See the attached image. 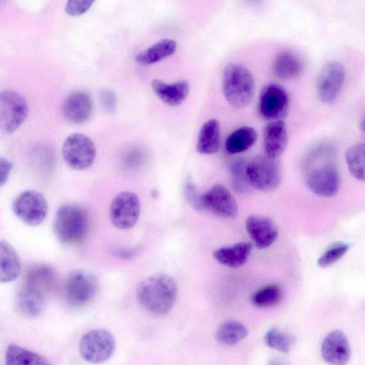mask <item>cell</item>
Here are the masks:
<instances>
[{"mask_svg": "<svg viewBox=\"0 0 365 365\" xmlns=\"http://www.w3.org/2000/svg\"><path fill=\"white\" fill-rule=\"evenodd\" d=\"M54 282V273L50 267L38 264L31 268L16 294L19 310L29 317L40 314L46 307Z\"/></svg>", "mask_w": 365, "mask_h": 365, "instance_id": "obj_1", "label": "cell"}, {"mask_svg": "<svg viewBox=\"0 0 365 365\" xmlns=\"http://www.w3.org/2000/svg\"><path fill=\"white\" fill-rule=\"evenodd\" d=\"M178 295L175 281L165 274H156L143 280L136 289L138 301L148 312L158 316L168 314Z\"/></svg>", "mask_w": 365, "mask_h": 365, "instance_id": "obj_2", "label": "cell"}, {"mask_svg": "<svg viewBox=\"0 0 365 365\" xmlns=\"http://www.w3.org/2000/svg\"><path fill=\"white\" fill-rule=\"evenodd\" d=\"M53 228L61 242L71 245L78 244L84 240L88 231V215L77 205L65 204L57 210Z\"/></svg>", "mask_w": 365, "mask_h": 365, "instance_id": "obj_3", "label": "cell"}, {"mask_svg": "<svg viewBox=\"0 0 365 365\" xmlns=\"http://www.w3.org/2000/svg\"><path fill=\"white\" fill-rule=\"evenodd\" d=\"M222 91L225 98L232 106L243 108L247 106L255 93L252 73L241 64H228L222 73Z\"/></svg>", "mask_w": 365, "mask_h": 365, "instance_id": "obj_4", "label": "cell"}, {"mask_svg": "<svg viewBox=\"0 0 365 365\" xmlns=\"http://www.w3.org/2000/svg\"><path fill=\"white\" fill-rule=\"evenodd\" d=\"M80 354L91 364H102L108 361L115 349L113 335L105 329H93L85 333L78 344Z\"/></svg>", "mask_w": 365, "mask_h": 365, "instance_id": "obj_5", "label": "cell"}, {"mask_svg": "<svg viewBox=\"0 0 365 365\" xmlns=\"http://www.w3.org/2000/svg\"><path fill=\"white\" fill-rule=\"evenodd\" d=\"M247 175L252 186L258 190H274L282 179L279 163L266 155L254 157L247 162Z\"/></svg>", "mask_w": 365, "mask_h": 365, "instance_id": "obj_6", "label": "cell"}, {"mask_svg": "<svg viewBox=\"0 0 365 365\" xmlns=\"http://www.w3.org/2000/svg\"><path fill=\"white\" fill-rule=\"evenodd\" d=\"M97 288L98 282L93 275L83 270L73 271L64 284V299L73 308L83 307L95 297Z\"/></svg>", "mask_w": 365, "mask_h": 365, "instance_id": "obj_7", "label": "cell"}, {"mask_svg": "<svg viewBox=\"0 0 365 365\" xmlns=\"http://www.w3.org/2000/svg\"><path fill=\"white\" fill-rule=\"evenodd\" d=\"M62 154L65 162L71 168L82 170L89 168L96 158V147L86 135L73 133L63 142Z\"/></svg>", "mask_w": 365, "mask_h": 365, "instance_id": "obj_8", "label": "cell"}, {"mask_svg": "<svg viewBox=\"0 0 365 365\" xmlns=\"http://www.w3.org/2000/svg\"><path fill=\"white\" fill-rule=\"evenodd\" d=\"M12 210L16 216L30 226H36L45 219L48 203L40 192L29 190L20 193L14 200Z\"/></svg>", "mask_w": 365, "mask_h": 365, "instance_id": "obj_9", "label": "cell"}, {"mask_svg": "<svg viewBox=\"0 0 365 365\" xmlns=\"http://www.w3.org/2000/svg\"><path fill=\"white\" fill-rule=\"evenodd\" d=\"M140 212L138 196L133 192L123 191L112 200L109 216L114 227L120 230H128L138 222Z\"/></svg>", "mask_w": 365, "mask_h": 365, "instance_id": "obj_10", "label": "cell"}, {"mask_svg": "<svg viewBox=\"0 0 365 365\" xmlns=\"http://www.w3.org/2000/svg\"><path fill=\"white\" fill-rule=\"evenodd\" d=\"M289 102V95L282 86L273 83L266 84L259 96V114L270 122L282 120L287 112Z\"/></svg>", "mask_w": 365, "mask_h": 365, "instance_id": "obj_11", "label": "cell"}, {"mask_svg": "<svg viewBox=\"0 0 365 365\" xmlns=\"http://www.w3.org/2000/svg\"><path fill=\"white\" fill-rule=\"evenodd\" d=\"M306 183L309 190L319 196H334L340 186L337 168L329 161L314 163L307 174Z\"/></svg>", "mask_w": 365, "mask_h": 365, "instance_id": "obj_12", "label": "cell"}, {"mask_svg": "<svg viewBox=\"0 0 365 365\" xmlns=\"http://www.w3.org/2000/svg\"><path fill=\"white\" fill-rule=\"evenodd\" d=\"M28 106L25 99L14 91L6 90L0 94V126L6 133L15 131L25 120Z\"/></svg>", "mask_w": 365, "mask_h": 365, "instance_id": "obj_13", "label": "cell"}, {"mask_svg": "<svg viewBox=\"0 0 365 365\" xmlns=\"http://www.w3.org/2000/svg\"><path fill=\"white\" fill-rule=\"evenodd\" d=\"M345 68L338 61L327 62L322 68L317 79V92L319 100L332 103L337 98L345 80Z\"/></svg>", "mask_w": 365, "mask_h": 365, "instance_id": "obj_14", "label": "cell"}, {"mask_svg": "<svg viewBox=\"0 0 365 365\" xmlns=\"http://www.w3.org/2000/svg\"><path fill=\"white\" fill-rule=\"evenodd\" d=\"M204 211L227 219L238 215V205L231 192L222 185L216 184L202 194Z\"/></svg>", "mask_w": 365, "mask_h": 365, "instance_id": "obj_15", "label": "cell"}, {"mask_svg": "<svg viewBox=\"0 0 365 365\" xmlns=\"http://www.w3.org/2000/svg\"><path fill=\"white\" fill-rule=\"evenodd\" d=\"M246 230L258 249L271 246L277 239L279 230L276 224L269 217L252 215L245 221Z\"/></svg>", "mask_w": 365, "mask_h": 365, "instance_id": "obj_16", "label": "cell"}, {"mask_svg": "<svg viewBox=\"0 0 365 365\" xmlns=\"http://www.w3.org/2000/svg\"><path fill=\"white\" fill-rule=\"evenodd\" d=\"M321 355L331 365L346 364L351 354L348 339L341 330L329 332L321 344Z\"/></svg>", "mask_w": 365, "mask_h": 365, "instance_id": "obj_17", "label": "cell"}, {"mask_svg": "<svg viewBox=\"0 0 365 365\" xmlns=\"http://www.w3.org/2000/svg\"><path fill=\"white\" fill-rule=\"evenodd\" d=\"M92 110V101L85 92L71 93L63 104V114L71 123L79 124L88 119Z\"/></svg>", "mask_w": 365, "mask_h": 365, "instance_id": "obj_18", "label": "cell"}, {"mask_svg": "<svg viewBox=\"0 0 365 365\" xmlns=\"http://www.w3.org/2000/svg\"><path fill=\"white\" fill-rule=\"evenodd\" d=\"M287 131L282 120L269 122L264 129L263 147L264 155L277 159L285 150Z\"/></svg>", "mask_w": 365, "mask_h": 365, "instance_id": "obj_19", "label": "cell"}, {"mask_svg": "<svg viewBox=\"0 0 365 365\" xmlns=\"http://www.w3.org/2000/svg\"><path fill=\"white\" fill-rule=\"evenodd\" d=\"M151 85L155 95L163 102L171 106L180 105L190 92V84L185 80L168 83L159 79H154Z\"/></svg>", "mask_w": 365, "mask_h": 365, "instance_id": "obj_20", "label": "cell"}, {"mask_svg": "<svg viewBox=\"0 0 365 365\" xmlns=\"http://www.w3.org/2000/svg\"><path fill=\"white\" fill-rule=\"evenodd\" d=\"M252 250L251 243L242 242L219 247L213 252L212 255L220 264L230 268H237L245 264Z\"/></svg>", "mask_w": 365, "mask_h": 365, "instance_id": "obj_21", "label": "cell"}, {"mask_svg": "<svg viewBox=\"0 0 365 365\" xmlns=\"http://www.w3.org/2000/svg\"><path fill=\"white\" fill-rule=\"evenodd\" d=\"M220 145V125L217 119H209L200 128L196 150L199 153L210 155L218 151Z\"/></svg>", "mask_w": 365, "mask_h": 365, "instance_id": "obj_22", "label": "cell"}, {"mask_svg": "<svg viewBox=\"0 0 365 365\" xmlns=\"http://www.w3.org/2000/svg\"><path fill=\"white\" fill-rule=\"evenodd\" d=\"M21 272L19 257L6 241L0 242V281L9 282L16 279Z\"/></svg>", "mask_w": 365, "mask_h": 365, "instance_id": "obj_23", "label": "cell"}, {"mask_svg": "<svg viewBox=\"0 0 365 365\" xmlns=\"http://www.w3.org/2000/svg\"><path fill=\"white\" fill-rule=\"evenodd\" d=\"M176 49L177 43L174 40L163 38L136 55L135 60L141 65H150L173 55Z\"/></svg>", "mask_w": 365, "mask_h": 365, "instance_id": "obj_24", "label": "cell"}, {"mask_svg": "<svg viewBox=\"0 0 365 365\" xmlns=\"http://www.w3.org/2000/svg\"><path fill=\"white\" fill-rule=\"evenodd\" d=\"M255 128L242 126L230 133L225 141V149L230 154H237L250 149L257 141Z\"/></svg>", "mask_w": 365, "mask_h": 365, "instance_id": "obj_25", "label": "cell"}, {"mask_svg": "<svg viewBox=\"0 0 365 365\" xmlns=\"http://www.w3.org/2000/svg\"><path fill=\"white\" fill-rule=\"evenodd\" d=\"M6 365H52L44 356L11 344L6 350Z\"/></svg>", "mask_w": 365, "mask_h": 365, "instance_id": "obj_26", "label": "cell"}, {"mask_svg": "<svg viewBox=\"0 0 365 365\" xmlns=\"http://www.w3.org/2000/svg\"><path fill=\"white\" fill-rule=\"evenodd\" d=\"M302 63L300 58L290 51H282L275 58L274 71L282 79H291L297 76L302 71Z\"/></svg>", "mask_w": 365, "mask_h": 365, "instance_id": "obj_27", "label": "cell"}, {"mask_svg": "<svg viewBox=\"0 0 365 365\" xmlns=\"http://www.w3.org/2000/svg\"><path fill=\"white\" fill-rule=\"evenodd\" d=\"M247 334L248 330L244 324L237 321L229 320L218 327L215 338L220 344L234 345L244 339Z\"/></svg>", "mask_w": 365, "mask_h": 365, "instance_id": "obj_28", "label": "cell"}, {"mask_svg": "<svg viewBox=\"0 0 365 365\" xmlns=\"http://www.w3.org/2000/svg\"><path fill=\"white\" fill-rule=\"evenodd\" d=\"M345 159L351 175L358 180L365 181V143L350 146L346 151Z\"/></svg>", "mask_w": 365, "mask_h": 365, "instance_id": "obj_29", "label": "cell"}, {"mask_svg": "<svg viewBox=\"0 0 365 365\" xmlns=\"http://www.w3.org/2000/svg\"><path fill=\"white\" fill-rule=\"evenodd\" d=\"M283 289L277 284L264 285L251 296L252 304L259 308H269L278 304L283 298Z\"/></svg>", "mask_w": 365, "mask_h": 365, "instance_id": "obj_30", "label": "cell"}, {"mask_svg": "<svg viewBox=\"0 0 365 365\" xmlns=\"http://www.w3.org/2000/svg\"><path fill=\"white\" fill-rule=\"evenodd\" d=\"M247 164L245 159L237 158L231 163L229 168L231 185L240 194H247L252 188L247 175Z\"/></svg>", "mask_w": 365, "mask_h": 365, "instance_id": "obj_31", "label": "cell"}, {"mask_svg": "<svg viewBox=\"0 0 365 365\" xmlns=\"http://www.w3.org/2000/svg\"><path fill=\"white\" fill-rule=\"evenodd\" d=\"M264 342L271 349L287 354L294 342V337L276 327L270 328L264 334Z\"/></svg>", "mask_w": 365, "mask_h": 365, "instance_id": "obj_32", "label": "cell"}, {"mask_svg": "<svg viewBox=\"0 0 365 365\" xmlns=\"http://www.w3.org/2000/svg\"><path fill=\"white\" fill-rule=\"evenodd\" d=\"M349 245L338 242L328 248L318 259L317 264L320 267H328L339 261L349 250Z\"/></svg>", "mask_w": 365, "mask_h": 365, "instance_id": "obj_33", "label": "cell"}, {"mask_svg": "<svg viewBox=\"0 0 365 365\" xmlns=\"http://www.w3.org/2000/svg\"><path fill=\"white\" fill-rule=\"evenodd\" d=\"M185 196L188 203L197 211H204L202 194L200 193L195 184L190 178L187 179L185 188Z\"/></svg>", "mask_w": 365, "mask_h": 365, "instance_id": "obj_34", "label": "cell"}, {"mask_svg": "<svg viewBox=\"0 0 365 365\" xmlns=\"http://www.w3.org/2000/svg\"><path fill=\"white\" fill-rule=\"evenodd\" d=\"M99 102L103 109L108 113H113L116 110V96L110 88H102L98 93Z\"/></svg>", "mask_w": 365, "mask_h": 365, "instance_id": "obj_35", "label": "cell"}, {"mask_svg": "<svg viewBox=\"0 0 365 365\" xmlns=\"http://www.w3.org/2000/svg\"><path fill=\"white\" fill-rule=\"evenodd\" d=\"M93 2V1H68L65 6V11L71 16H79L86 12Z\"/></svg>", "mask_w": 365, "mask_h": 365, "instance_id": "obj_36", "label": "cell"}, {"mask_svg": "<svg viewBox=\"0 0 365 365\" xmlns=\"http://www.w3.org/2000/svg\"><path fill=\"white\" fill-rule=\"evenodd\" d=\"M11 169L12 163L1 156L0 158L1 186L7 181Z\"/></svg>", "mask_w": 365, "mask_h": 365, "instance_id": "obj_37", "label": "cell"}, {"mask_svg": "<svg viewBox=\"0 0 365 365\" xmlns=\"http://www.w3.org/2000/svg\"><path fill=\"white\" fill-rule=\"evenodd\" d=\"M361 128L365 132V118H364L360 123Z\"/></svg>", "mask_w": 365, "mask_h": 365, "instance_id": "obj_38", "label": "cell"}, {"mask_svg": "<svg viewBox=\"0 0 365 365\" xmlns=\"http://www.w3.org/2000/svg\"><path fill=\"white\" fill-rule=\"evenodd\" d=\"M269 365H279L277 362L272 361L270 362Z\"/></svg>", "mask_w": 365, "mask_h": 365, "instance_id": "obj_39", "label": "cell"}]
</instances>
